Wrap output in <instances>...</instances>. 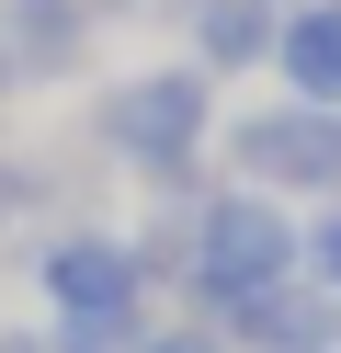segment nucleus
Instances as JSON below:
<instances>
[{
    "instance_id": "obj_7",
    "label": "nucleus",
    "mask_w": 341,
    "mask_h": 353,
    "mask_svg": "<svg viewBox=\"0 0 341 353\" xmlns=\"http://www.w3.org/2000/svg\"><path fill=\"white\" fill-rule=\"evenodd\" d=\"M273 69H285L296 103H330L341 114V0H296L285 34H273Z\"/></svg>"
},
{
    "instance_id": "obj_8",
    "label": "nucleus",
    "mask_w": 341,
    "mask_h": 353,
    "mask_svg": "<svg viewBox=\"0 0 341 353\" xmlns=\"http://www.w3.org/2000/svg\"><path fill=\"white\" fill-rule=\"evenodd\" d=\"M273 34H285V12L273 0H194V69H250V57H273Z\"/></svg>"
},
{
    "instance_id": "obj_5",
    "label": "nucleus",
    "mask_w": 341,
    "mask_h": 353,
    "mask_svg": "<svg viewBox=\"0 0 341 353\" xmlns=\"http://www.w3.org/2000/svg\"><path fill=\"white\" fill-rule=\"evenodd\" d=\"M227 342H250V353H341V296L307 285V274H285V285L227 307Z\"/></svg>"
},
{
    "instance_id": "obj_1",
    "label": "nucleus",
    "mask_w": 341,
    "mask_h": 353,
    "mask_svg": "<svg viewBox=\"0 0 341 353\" xmlns=\"http://www.w3.org/2000/svg\"><path fill=\"white\" fill-rule=\"evenodd\" d=\"M182 274H194V296L227 319L239 296H262V285L307 274V228H296L273 194L227 183V194H205V205H194V251H182Z\"/></svg>"
},
{
    "instance_id": "obj_9",
    "label": "nucleus",
    "mask_w": 341,
    "mask_h": 353,
    "mask_svg": "<svg viewBox=\"0 0 341 353\" xmlns=\"http://www.w3.org/2000/svg\"><path fill=\"white\" fill-rule=\"evenodd\" d=\"M307 285H330V296H341V205L307 228Z\"/></svg>"
},
{
    "instance_id": "obj_4",
    "label": "nucleus",
    "mask_w": 341,
    "mask_h": 353,
    "mask_svg": "<svg viewBox=\"0 0 341 353\" xmlns=\"http://www.w3.org/2000/svg\"><path fill=\"white\" fill-rule=\"evenodd\" d=\"M45 307L57 319H103V330H136V296H148V262H136V239H103V228H68L45 239Z\"/></svg>"
},
{
    "instance_id": "obj_2",
    "label": "nucleus",
    "mask_w": 341,
    "mask_h": 353,
    "mask_svg": "<svg viewBox=\"0 0 341 353\" xmlns=\"http://www.w3.org/2000/svg\"><path fill=\"white\" fill-rule=\"evenodd\" d=\"M205 137H216V80L182 57V69H136L103 92V148L125 171H148V183H194Z\"/></svg>"
},
{
    "instance_id": "obj_6",
    "label": "nucleus",
    "mask_w": 341,
    "mask_h": 353,
    "mask_svg": "<svg viewBox=\"0 0 341 353\" xmlns=\"http://www.w3.org/2000/svg\"><path fill=\"white\" fill-rule=\"evenodd\" d=\"M80 46H91L80 0H0V57H12V80H68Z\"/></svg>"
},
{
    "instance_id": "obj_3",
    "label": "nucleus",
    "mask_w": 341,
    "mask_h": 353,
    "mask_svg": "<svg viewBox=\"0 0 341 353\" xmlns=\"http://www.w3.org/2000/svg\"><path fill=\"white\" fill-rule=\"evenodd\" d=\"M227 160H239L250 194H341V114L285 92V103L227 125Z\"/></svg>"
},
{
    "instance_id": "obj_10",
    "label": "nucleus",
    "mask_w": 341,
    "mask_h": 353,
    "mask_svg": "<svg viewBox=\"0 0 341 353\" xmlns=\"http://www.w3.org/2000/svg\"><path fill=\"white\" fill-rule=\"evenodd\" d=\"M125 353H227V330H136Z\"/></svg>"
},
{
    "instance_id": "obj_11",
    "label": "nucleus",
    "mask_w": 341,
    "mask_h": 353,
    "mask_svg": "<svg viewBox=\"0 0 341 353\" xmlns=\"http://www.w3.org/2000/svg\"><path fill=\"white\" fill-rule=\"evenodd\" d=\"M0 92H12V57H0Z\"/></svg>"
}]
</instances>
